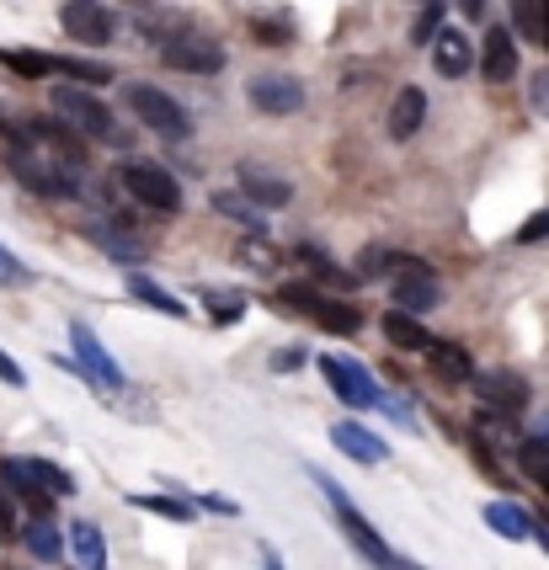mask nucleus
Instances as JSON below:
<instances>
[{
  "label": "nucleus",
  "instance_id": "obj_12",
  "mask_svg": "<svg viewBox=\"0 0 549 570\" xmlns=\"http://www.w3.org/2000/svg\"><path fill=\"white\" fill-rule=\"evenodd\" d=\"M235 176H241V193H246L256 208H267V214L294 203V187H288V176H277L273 166H262V160H241V171H235Z\"/></svg>",
  "mask_w": 549,
  "mask_h": 570
},
{
  "label": "nucleus",
  "instance_id": "obj_35",
  "mask_svg": "<svg viewBox=\"0 0 549 570\" xmlns=\"http://www.w3.org/2000/svg\"><path fill=\"white\" fill-rule=\"evenodd\" d=\"M203 304H208V315H214L219 325H235L241 315H246L251 298L241 294V288H203Z\"/></svg>",
  "mask_w": 549,
  "mask_h": 570
},
{
  "label": "nucleus",
  "instance_id": "obj_11",
  "mask_svg": "<svg viewBox=\"0 0 549 570\" xmlns=\"http://www.w3.org/2000/svg\"><path fill=\"white\" fill-rule=\"evenodd\" d=\"M474 395H480V405H491V411H501V416H518L528 405V379L512 368H486L474 373Z\"/></svg>",
  "mask_w": 549,
  "mask_h": 570
},
{
  "label": "nucleus",
  "instance_id": "obj_6",
  "mask_svg": "<svg viewBox=\"0 0 549 570\" xmlns=\"http://www.w3.org/2000/svg\"><path fill=\"white\" fill-rule=\"evenodd\" d=\"M246 101L262 118H294L304 101H310V86L288 70H267V75H251L246 80Z\"/></svg>",
  "mask_w": 549,
  "mask_h": 570
},
{
  "label": "nucleus",
  "instance_id": "obj_5",
  "mask_svg": "<svg viewBox=\"0 0 549 570\" xmlns=\"http://www.w3.org/2000/svg\"><path fill=\"white\" fill-rule=\"evenodd\" d=\"M390 298H395V309L422 321L427 309L443 304V283H438V273L427 267L422 256H400V267L390 273Z\"/></svg>",
  "mask_w": 549,
  "mask_h": 570
},
{
  "label": "nucleus",
  "instance_id": "obj_50",
  "mask_svg": "<svg viewBox=\"0 0 549 570\" xmlns=\"http://www.w3.org/2000/svg\"><path fill=\"white\" fill-rule=\"evenodd\" d=\"M262 566H267V570H288V566H283V554H277L273 544H262Z\"/></svg>",
  "mask_w": 549,
  "mask_h": 570
},
{
  "label": "nucleus",
  "instance_id": "obj_2",
  "mask_svg": "<svg viewBox=\"0 0 549 570\" xmlns=\"http://www.w3.org/2000/svg\"><path fill=\"white\" fill-rule=\"evenodd\" d=\"M310 480H315V485H321V497L331 501V518H336V528L347 533V544L357 549V554H363V560H369L374 570H390V566H395V549L384 544L374 522H369L363 512H357V507H352L347 491H342V485H336L331 474H321V470H310Z\"/></svg>",
  "mask_w": 549,
  "mask_h": 570
},
{
  "label": "nucleus",
  "instance_id": "obj_13",
  "mask_svg": "<svg viewBox=\"0 0 549 570\" xmlns=\"http://www.w3.org/2000/svg\"><path fill=\"white\" fill-rule=\"evenodd\" d=\"M86 235H91V240H97V246L107 250V256H112L118 267H128V273H139V262L150 256V246H145L139 235H128V229H124V219H118V214H107V219L86 224Z\"/></svg>",
  "mask_w": 549,
  "mask_h": 570
},
{
  "label": "nucleus",
  "instance_id": "obj_38",
  "mask_svg": "<svg viewBox=\"0 0 549 570\" xmlns=\"http://www.w3.org/2000/svg\"><path fill=\"white\" fill-rule=\"evenodd\" d=\"M400 267V256L390 246H363V256H357V283H374V277H390Z\"/></svg>",
  "mask_w": 549,
  "mask_h": 570
},
{
  "label": "nucleus",
  "instance_id": "obj_34",
  "mask_svg": "<svg viewBox=\"0 0 549 570\" xmlns=\"http://www.w3.org/2000/svg\"><path fill=\"white\" fill-rule=\"evenodd\" d=\"M235 262H241V267H251V273H273L283 256H277V246L267 240V235H246V240L235 246Z\"/></svg>",
  "mask_w": 549,
  "mask_h": 570
},
{
  "label": "nucleus",
  "instance_id": "obj_42",
  "mask_svg": "<svg viewBox=\"0 0 549 570\" xmlns=\"http://www.w3.org/2000/svg\"><path fill=\"white\" fill-rule=\"evenodd\" d=\"M11 539H22V528H17V497L0 485V544H11Z\"/></svg>",
  "mask_w": 549,
  "mask_h": 570
},
{
  "label": "nucleus",
  "instance_id": "obj_39",
  "mask_svg": "<svg viewBox=\"0 0 549 570\" xmlns=\"http://www.w3.org/2000/svg\"><path fill=\"white\" fill-rule=\"evenodd\" d=\"M0 65H11L17 75L38 80V75H53V53H27V49H0Z\"/></svg>",
  "mask_w": 549,
  "mask_h": 570
},
{
  "label": "nucleus",
  "instance_id": "obj_54",
  "mask_svg": "<svg viewBox=\"0 0 549 570\" xmlns=\"http://www.w3.org/2000/svg\"><path fill=\"white\" fill-rule=\"evenodd\" d=\"M545 49H549V0H545Z\"/></svg>",
  "mask_w": 549,
  "mask_h": 570
},
{
  "label": "nucleus",
  "instance_id": "obj_36",
  "mask_svg": "<svg viewBox=\"0 0 549 570\" xmlns=\"http://www.w3.org/2000/svg\"><path fill=\"white\" fill-rule=\"evenodd\" d=\"M53 75H70L76 86H107L112 65H101V59H53Z\"/></svg>",
  "mask_w": 549,
  "mask_h": 570
},
{
  "label": "nucleus",
  "instance_id": "obj_1",
  "mask_svg": "<svg viewBox=\"0 0 549 570\" xmlns=\"http://www.w3.org/2000/svg\"><path fill=\"white\" fill-rule=\"evenodd\" d=\"M53 118L70 128V134L91 139V145H112V149L128 145L124 124L112 118V107H107L91 86H53Z\"/></svg>",
  "mask_w": 549,
  "mask_h": 570
},
{
  "label": "nucleus",
  "instance_id": "obj_45",
  "mask_svg": "<svg viewBox=\"0 0 549 570\" xmlns=\"http://www.w3.org/2000/svg\"><path fill=\"white\" fill-rule=\"evenodd\" d=\"M251 32H256V38H273V43H288V38H294V22H288V17H283V22L256 17V22H251Z\"/></svg>",
  "mask_w": 549,
  "mask_h": 570
},
{
  "label": "nucleus",
  "instance_id": "obj_40",
  "mask_svg": "<svg viewBox=\"0 0 549 570\" xmlns=\"http://www.w3.org/2000/svg\"><path fill=\"white\" fill-rule=\"evenodd\" d=\"M27 470L38 474V480L49 485L53 497H70V491H76V480H70V474L59 470V464H49V459H27Z\"/></svg>",
  "mask_w": 549,
  "mask_h": 570
},
{
  "label": "nucleus",
  "instance_id": "obj_26",
  "mask_svg": "<svg viewBox=\"0 0 549 570\" xmlns=\"http://www.w3.org/2000/svg\"><path fill=\"white\" fill-rule=\"evenodd\" d=\"M310 321L321 325V331H331V336H357V331H363V309H357V304H347V298L325 294L321 309H315Z\"/></svg>",
  "mask_w": 549,
  "mask_h": 570
},
{
  "label": "nucleus",
  "instance_id": "obj_33",
  "mask_svg": "<svg viewBox=\"0 0 549 570\" xmlns=\"http://www.w3.org/2000/svg\"><path fill=\"white\" fill-rule=\"evenodd\" d=\"M518 464H523V474L549 497V443L545 438H533V432H528L523 448H518Z\"/></svg>",
  "mask_w": 549,
  "mask_h": 570
},
{
  "label": "nucleus",
  "instance_id": "obj_46",
  "mask_svg": "<svg viewBox=\"0 0 549 570\" xmlns=\"http://www.w3.org/2000/svg\"><path fill=\"white\" fill-rule=\"evenodd\" d=\"M0 384H11V390H27V368L17 363V357H6V352H0Z\"/></svg>",
  "mask_w": 549,
  "mask_h": 570
},
{
  "label": "nucleus",
  "instance_id": "obj_23",
  "mask_svg": "<svg viewBox=\"0 0 549 570\" xmlns=\"http://www.w3.org/2000/svg\"><path fill=\"white\" fill-rule=\"evenodd\" d=\"M208 208H214L219 219L246 224V235H267V229H273V219H267V208H256V203H251L246 193H214V198H208Z\"/></svg>",
  "mask_w": 549,
  "mask_h": 570
},
{
  "label": "nucleus",
  "instance_id": "obj_17",
  "mask_svg": "<svg viewBox=\"0 0 549 570\" xmlns=\"http://www.w3.org/2000/svg\"><path fill=\"white\" fill-rule=\"evenodd\" d=\"M427 124V91L422 86H400L395 101H390V112H384V128H390V139L405 145V139H416Z\"/></svg>",
  "mask_w": 549,
  "mask_h": 570
},
{
  "label": "nucleus",
  "instance_id": "obj_8",
  "mask_svg": "<svg viewBox=\"0 0 549 570\" xmlns=\"http://www.w3.org/2000/svg\"><path fill=\"white\" fill-rule=\"evenodd\" d=\"M70 352H76V368L86 373L97 390H124L128 384L124 368H118V357L101 347V336L86 321H70Z\"/></svg>",
  "mask_w": 549,
  "mask_h": 570
},
{
  "label": "nucleus",
  "instance_id": "obj_48",
  "mask_svg": "<svg viewBox=\"0 0 549 570\" xmlns=\"http://www.w3.org/2000/svg\"><path fill=\"white\" fill-rule=\"evenodd\" d=\"M304 357H310L304 347H288V352H277V357H273V368H277V373H294V368L304 363Z\"/></svg>",
  "mask_w": 549,
  "mask_h": 570
},
{
  "label": "nucleus",
  "instance_id": "obj_31",
  "mask_svg": "<svg viewBox=\"0 0 549 570\" xmlns=\"http://www.w3.org/2000/svg\"><path fill=\"white\" fill-rule=\"evenodd\" d=\"M128 507H139V512H155V518H166V522H193L198 518V501H187V497H128Z\"/></svg>",
  "mask_w": 549,
  "mask_h": 570
},
{
  "label": "nucleus",
  "instance_id": "obj_25",
  "mask_svg": "<svg viewBox=\"0 0 549 570\" xmlns=\"http://www.w3.org/2000/svg\"><path fill=\"white\" fill-rule=\"evenodd\" d=\"M427 363H432V373H438L443 384H474V357H470V347H459V342H438V347L427 352Z\"/></svg>",
  "mask_w": 549,
  "mask_h": 570
},
{
  "label": "nucleus",
  "instance_id": "obj_19",
  "mask_svg": "<svg viewBox=\"0 0 549 570\" xmlns=\"http://www.w3.org/2000/svg\"><path fill=\"white\" fill-rule=\"evenodd\" d=\"M486 528L497 533V539H507V544H523V539H533V512L528 507H518V501H507V497H497V501H486Z\"/></svg>",
  "mask_w": 549,
  "mask_h": 570
},
{
  "label": "nucleus",
  "instance_id": "obj_32",
  "mask_svg": "<svg viewBox=\"0 0 549 570\" xmlns=\"http://www.w3.org/2000/svg\"><path fill=\"white\" fill-rule=\"evenodd\" d=\"M321 298H325V288H321V283H310V277H300V283H283V288H277V304H283L288 315H315V309H321Z\"/></svg>",
  "mask_w": 549,
  "mask_h": 570
},
{
  "label": "nucleus",
  "instance_id": "obj_18",
  "mask_svg": "<svg viewBox=\"0 0 549 570\" xmlns=\"http://www.w3.org/2000/svg\"><path fill=\"white\" fill-rule=\"evenodd\" d=\"M134 27L150 38L155 49H166V43H176V38H187V32H198V22L182 11V6H145L139 17H134Z\"/></svg>",
  "mask_w": 549,
  "mask_h": 570
},
{
  "label": "nucleus",
  "instance_id": "obj_49",
  "mask_svg": "<svg viewBox=\"0 0 549 570\" xmlns=\"http://www.w3.org/2000/svg\"><path fill=\"white\" fill-rule=\"evenodd\" d=\"M453 6H459L470 22H480V17H486V0H453Z\"/></svg>",
  "mask_w": 549,
  "mask_h": 570
},
{
  "label": "nucleus",
  "instance_id": "obj_16",
  "mask_svg": "<svg viewBox=\"0 0 549 570\" xmlns=\"http://www.w3.org/2000/svg\"><path fill=\"white\" fill-rule=\"evenodd\" d=\"M480 75L491 86H507L518 75V32L512 27H491L486 32V43H480Z\"/></svg>",
  "mask_w": 549,
  "mask_h": 570
},
{
  "label": "nucleus",
  "instance_id": "obj_21",
  "mask_svg": "<svg viewBox=\"0 0 549 570\" xmlns=\"http://www.w3.org/2000/svg\"><path fill=\"white\" fill-rule=\"evenodd\" d=\"M432 70L443 75V80H459V75L474 70V43L459 32V27H449V32L432 43Z\"/></svg>",
  "mask_w": 549,
  "mask_h": 570
},
{
  "label": "nucleus",
  "instance_id": "obj_44",
  "mask_svg": "<svg viewBox=\"0 0 549 570\" xmlns=\"http://www.w3.org/2000/svg\"><path fill=\"white\" fill-rule=\"evenodd\" d=\"M539 240H549V208H539V214L518 229V246H539Z\"/></svg>",
  "mask_w": 549,
  "mask_h": 570
},
{
  "label": "nucleus",
  "instance_id": "obj_28",
  "mask_svg": "<svg viewBox=\"0 0 549 570\" xmlns=\"http://www.w3.org/2000/svg\"><path fill=\"white\" fill-rule=\"evenodd\" d=\"M70 554L80 570H107V539H101L97 522H76L70 528Z\"/></svg>",
  "mask_w": 549,
  "mask_h": 570
},
{
  "label": "nucleus",
  "instance_id": "obj_30",
  "mask_svg": "<svg viewBox=\"0 0 549 570\" xmlns=\"http://www.w3.org/2000/svg\"><path fill=\"white\" fill-rule=\"evenodd\" d=\"M443 32H449V0H427L422 17L411 22V43H416V49H432Z\"/></svg>",
  "mask_w": 549,
  "mask_h": 570
},
{
  "label": "nucleus",
  "instance_id": "obj_53",
  "mask_svg": "<svg viewBox=\"0 0 549 570\" xmlns=\"http://www.w3.org/2000/svg\"><path fill=\"white\" fill-rule=\"evenodd\" d=\"M390 570H427V566H416V560H405V554H395V566Z\"/></svg>",
  "mask_w": 549,
  "mask_h": 570
},
{
  "label": "nucleus",
  "instance_id": "obj_3",
  "mask_svg": "<svg viewBox=\"0 0 549 570\" xmlns=\"http://www.w3.org/2000/svg\"><path fill=\"white\" fill-rule=\"evenodd\" d=\"M124 107L145 128H150V134H160V139H193V112H187L171 91L150 86V80H128V86H124Z\"/></svg>",
  "mask_w": 549,
  "mask_h": 570
},
{
  "label": "nucleus",
  "instance_id": "obj_51",
  "mask_svg": "<svg viewBox=\"0 0 549 570\" xmlns=\"http://www.w3.org/2000/svg\"><path fill=\"white\" fill-rule=\"evenodd\" d=\"M533 539L545 544V554H549V522H533Z\"/></svg>",
  "mask_w": 549,
  "mask_h": 570
},
{
  "label": "nucleus",
  "instance_id": "obj_29",
  "mask_svg": "<svg viewBox=\"0 0 549 570\" xmlns=\"http://www.w3.org/2000/svg\"><path fill=\"white\" fill-rule=\"evenodd\" d=\"M22 544L32 549V554H38V560H59V554H65V533H59V528H53V518H32L22 528Z\"/></svg>",
  "mask_w": 549,
  "mask_h": 570
},
{
  "label": "nucleus",
  "instance_id": "obj_37",
  "mask_svg": "<svg viewBox=\"0 0 549 570\" xmlns=\"http://www.w3.org/2000/svg\"><path fill=\"white\" fill-rule=\"evenodd\" d=\"M507 6H512V32L545 43V0H507Z\"/></svg>",
  "mask_w": 549,
  "mask_h": 570
},
{
  "label": "nucleus",
  "instance_id": "obj_4",
  "mask_svg": "<svg viewBox=\"0 0 549 570\" xmlns=\"http://www.w3.org/2000/svg\"><path fill=\"white\" fill-rule=\"evenodd\" d=\"M112 176H118V187L139 208H150V214H182V181L166 166H155V160H124Z\"/></svg>",
  "mask_w": 549,
  "mask_h": 570
},
{
  "label": "nucleus",
  "instance_id": "obj_55",
  "mask_svg": "<svg viewBox=\"0 0 549 570\" xmlns=\"http://www.w3.org/2000/svg\"><path fill=\"white\" fill-rule=\"evenodd\" d=\"M422 6H427V0H422Z\"/></svg>",
  "mask_w": 549,
  "mask_h": 570
},
{
  "label": "nucleus",
  "instance_id": "obj_22",
  "mask_svg": "<svg viewBox=\"0 0 549 570\" xmlns=\"http://www.w3.org/2000/svg\"><path fill=\"white\" fill-rule=\"evenodd\" d=\"M384 342L395 352H432L438 347V336H432L416 315H405V309H390V315H384Z\"/></svg>",
  "mask_w": 549,
  "mask_h": 570
},
{
  "label": "nucleus",
  "instance_id": "obj_52",
  "mask_svg": "<svg viewBox=\"0 0 549 570\" xmlns=\"http://www.w3.org/2000/svg\"><path fill=\"white\" fill-rule=\"evenodd\" d=\"M533 438H545V443H549V411L539 416V422H533Z\"/></svg>",
  "mask_w": 549,
  "mask_h": 570
},
{
  "label": "nucleus",
  "instance_id": "obj_7",
  "mask_svg": "<svg viewBox=\"0 0 549 570\" xmlns=\"http://www.w3.org/2000/svg\"><path fill=\"white\" fill-rule=\"evenodd\" d=\"M321 373L331 384V395L342 405H352V411H379L384 405V390L374 384L369 363H357V357H321Z\"/></svg>",
  "mask_w": 549,
  "mask_h": 570
},
{
  "label": "nucleus",
  "instance_id": "obj_43",
  "mask_svg": "<svg viewBox=\"0 0 549 570\" xmlns=\"http://www.w3.org/2000/svg\"><path fill=\"white\" fill-rule=\"evenodd\" d=\"M528 107H533L539 118H549V65L528 75Z\"/></svg>",
  "mask_w": 549,
  "mask_h": 570
},
{
  "label": "nucleus",
  "instance_id": "obj_24",
  "mask_svg": "<svg viewBox=\"0 0 549 570\" xmlns=\"http://www.w3.org/2000/svg\"><path fill=\"white\" fill-rule=\"evenodd\" d=\"M128 298H139V304H150V309H160V315H171V321H187V304L171 294V288H160L150 273H128L124 277Z\"/></svg>",
  "mask_w": 549,
  "mask_h": 570
},
{
  "label": "nucleus",
  "instance_id": "obj_47",
  "mask_svg": "<svg viewBox=\"0 0 549 570\" xmlns=\"http://www.w3.org/2000/svg\"><path fill=\"white\" fill-rule=\"evenodd\" d=\"M198 507H203V512H225V518H241V501L219 497V491H208V497H198Z\"/></svg>",
  "mask_w": 549,
  "mask_h": 570
},
{
  "label": "nucleus",
  "instance_id": "obj_14",
  "mask_svg": "<svg viewBox=\"0 0 549 570\" xmlns=\"http://www.w3.org/2000/svg\"><path fill=\"white\" fill-rule=\"evenodd\" d=\"M0 485L22 501L32 518H53V491L32 470H27V459H6V464H0Z\"/></svg>",
  "mask_w": 549,
  "mask_h": 570
},
{
  "label": "nucleus",
  "instance_id": "obj_15",
  "mask_svg": "<svg viewBox=\"0 0 549 570\" xmlns=\"http://www.w3.org/2000/svg\"><path fill=\"white\" fill-rule=\"evenodd\" d=\"M331 443H336V453H342V459H352V464H369V470L390 459V443H384L379 432H369L363 422H336V426H331Z\"/></svg>",
  "mask_w": 549,
  "mask_h": 570
},
{
  "label": "nucleus",
  "instance_id": "obj_9",
  "mask_svg": "<svg viewBox=\"0 0 549 570\" xmlns=\"http://www.w3.org/2000/svg\"><path fill=\"white\" fill-rule=\"evenodd\" d=\"M59 27H65L76 43H86V49H107L112 32H118L112 11H107L101 0H65V6H59Z\"/></svg>",
  "mask_w": 549,
  "mask_h": 570
},
{
  "label": "nucleus",
  "instance_id": "obj_10",
  "mask_svg": "<svg viewBox=\"0 0 549 570\" xmlns=\"http://www.w3.org/2000/svg\"><path fill=\"white\" fill-rule=\"evenodd\" d=\"M160 59L171 65V70H182V75H219L225 70V43L219 38H208V32H187V38H176V43H166L160 49Z\"/></svg>",
  "mask_w": 549,
  "mask_h": 570
},
{
  "label": "nucleus",
  "instance_id": "obj_41",
  "mask_svg": "<svg viewBox=\"0 0 549 570\" xmlns=\"http://www.w3.org/2000/svg\"><path fill=\"white\" fill-rule=\"evenodd\" d=\"M27 283H32V267L0 246V288H27Z\"/></svg>",
  "mask_w": 549,
  "mask_h": 570
},
{
  "label": "nucleus",
  "instance_id": "obj_27",
  "mask_svg": "<svg viewBox=\"0 0 549 570\" xmlns=\"http://www.w3.org/2000/svg\"><path fill=\"white\" fill-rule=\"evenodd\" d=\"M294 256H300V262L321 277V283H331V288H352V283H357V273L336 267V256H331L325 246H315V240H300V250H294Z\"/></svg>",
  "mask_w": 549,
  "mask_h": 570
},
{
  "label": "nucleus",
  "instance_id": "obj_20",
  "mask_svg": "<svg viewBox=\"0 0 549 570\" xmlns=\"http://www.w3.org/2000/svg\"><path fill=\"white\" fill-rule=\"evenodd\" d=\"M474 448H486V453H497V448H523V432H518V422L512 416H501V411H491V405H480L474 411Z\"/></svg>",
  "mask_w": 549,
  "mask_h": 570
}]
</instances>
